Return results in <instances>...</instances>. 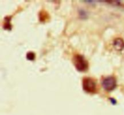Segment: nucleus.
<instances>
[{
	"instance_id": "obj_1",
	"label": "nucleus",
	"mask_w": 124,
	"mask_h": 115,
	"mask_svg": "<svg viewBox=\"0 0 124 115\" xmlns=\"http://www.w3.org/2000/svg\"><path fill=\"white\" fill-rule=\"evenodd\" d=\"M73 62L76 70L79 71H85L88 70V63L82 55L77 54L74 56Z\"/></svg>"
},
{
	"instance_id": "obj_2",
	"label": "nucleus",
	"mask_w": 124,
	"mask_h": 115,
	"mask_svg": "<svg viewBox=\"0 0 124 115\" xmlns=\"http://www.w3.org/2000/svg\"><path fill=\"white\" fill-rule=\"evenodd\" d=\"M82 87L84 90L88 93H94L97 90L96 83L91 77H85L83 79Z\"/></svg>"
},
{
	"instance_id": "obj_3",
	"label": "nucleus",
	"mask_w": 124,
	"mask_h": 115,
	"mask_svg": "<svg viewBox=\"0 0 124 115\" xmlns=\"http://www.w3.org/2000/svg\"><path fill=\"white\" fill-rule=\"evenodd\" d=\"M102 87L108 92L112 91L116 87V80L113 76H108L102 81Z\"/></svg>"
},
{
	"instance_id": "obj_4",
	"label": "nucleus",
	"mask_w": 124,
	"mask_h": 115,
	"mask_svg": "<svg viewBox=\"0 0 124 115\" xmlns=\"http://www.w3.org/2000/svg\"><path fill=\"white\" fill-rule=\"evenodd\" d=\"M114 47L118 51H122L124 48V41L121 38H117L114 41Z\"/></svg>"
},
{
	"instance_id": "obj_5",
	"label": "nucleus",
	"mask_w": 124,
	"mask_h": 115,
	"mask_svg": "<svg viewBox=\"0 0 124 115\" xmlns=\"http://www.w3.org/2000/svg\"><path fill=\"white\" fill-rule=\"evenodd\" d=\"M10 18H7L6 17L5 18V23H4V29H6V30H11V28H12V25H11L10 23Z\"/></svg>"
},
{
	"instance_id": "obj_6",
	"label": "nucleus",
	"mask_w": 124,
	"mask_h": 115,
	"mask_svg": "<svg viewBox=\"0 0 124 115\" xmlns=\"http://www.w3.org/2000/svg\"><path fill=\"white\" fill-rule=\"evenodd\" d=\"M35 53L33 52H29L27 53L26 58L28 60L31 61H33L35 59Z\"/></svg>"
},
{
	"instance_id": "obj_7",
	"label": "nucleus",
	"mask_w": 124,
	"mask_h": 115,
	"mask_svg": "<svg viewBox=\"0 0 124 115\" xmlns=\"http://www.w3.org/2000/svg\"><path fill=\"white\" fill-rule=\"evenodd\" d=\"M110 101H111V102H112L113 104H116V102H116V100H115V99H113V98H111V99H110Z\"/></svg>"
}]
</instances>
